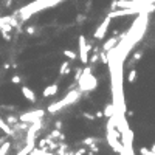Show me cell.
Listing matches in <instances>:
<instances>
[{
    "label": "cell",
    "instance_id": "6da1fadb",
    "mask_svg": "<svg viewBox=\"0 0 155 155\" xmlns=\"http://www.w3.org/2000/svg\"><path fill=\"white\" fill-rule=\"evenodd\" d=\"M81 96H82V93H81L79 90L71 88L70 92H68V95H67V96H64L62 99H59L58 103L50 104V106L47 107V112H48V113H51V115H56V113H59L61 110H64V109H65L67 106H71V104L78 103Z\"/></svg>",
    "mask_w": 155,
    "mask_h": 155
},
{
    "label": "cell",
    "instance_id": "7a4b0ae2",
    "mask_svg": "<svg viewBox=\"0 0 155 155\" xmlns=\"http://www.w3.org/2000/svg\"><path fill=\"white\" fill-rule=\"evenodd\" d=\"M98 88V78L92 75V67L82 68V75L78 79V90L81 93L84 92H93Z\"/></svg>",
    "mask_w": 155,
    "mask_h": 155
},
{
    "label": "cell",
    "instance_id": "3957f363",
    "mask_svg": "<svg viewBox=\"0 0 155 155\" xmlns=\"http://www.w3.org/2000/svg\"><path fill=\"white\" fill-rule=\"evenodd\" d=\"M45 112L43 109H39V110H33V112H23L22 115H19V121L20 123H26V124H33L37 120H42L45 116Z\"/></svg>",
    "mask_w": 155,
    "mask_h": 155
},
{
    "label": "cell",
    "instance_id": "277c9868",
    "mask_svg": "<svg viewBox=\"0 0 155 155\" xmlns=\"http://www.w3.org/2000/svg\"><path fill=\"white\" fill-rule=\"evenodd\" d=\"M78 43H79V54L78 56L81 59V64H88V53H90V50H92V45L87 43L85 36H79Z\"/></svg>",
    "mask_w": 155,
    "mask_h": 155
},
{
    "label": "cell",
    "instance_id": "5b68a950",
    "mask_svg": "<svg viewBox=\"0 0 155 155\" xmlns=\"http://www.w3.org/2000/svg\"><path fill=\"white\" fill-rule=\"evenodd\" d=\"M110 22H112V19L106 17V19L101 22V25H98V28H96L95 33H93V37H95L96 40H103V39L106 37V33H107V30H109V25H110Z\"/></svg>",
    "mask_w": 155,
    "mask_h": 155
},
{
    "label": "cell",
    "instance_id": "8992f818",
    "mask_svg": "<svg viewBox=\"0 0 155 155\" xmlns=\"http://www.w3.org/2000/svg\"><path fill=\"white\" fill-rule=\"evenodd\" d=\"M115 8H140L136 0H113L112 2V11Z\"/></svg>",
    "mask_w": 155,
    "mask_h": 155
},
{
    "label": "cell",
    "instance_id": "52a82bcc",
    "mask_svg": "<svg viewBox=\"0 0 155 155\" xmlns=\"http://www.w3.org/2000/svg\"><path fill=\"white\" fill-rule=\"evenodd\" d=\"M20 92H22L23 98L26 99V101H30L31 104H34L36 101H37V98H36V93H34V90H31L28 85H22V87H20Z\"/></svg>",
    "mask_w": 155,
    "mask_h": 155
},
{
    "label": "cell",
    "instance_id": "ba28073f",
    "mask_svg": "<svg viewBox=\"0 0 155 155\" xmlns=\"http://www.w3.org/2000/svg\"><path fill=\"white\" fill-rule=\"evenodd\" d=\"M59 92V85L58 84H50L43 88L42 92V98H51V96H56Z\"/></svg>",
    "mask_w": 155,
    "mask_h": 155
},
{
    "label": "cell",
    "instance_id": "9c48e42d",
    "mask_svg": "<svg viewBox=\"0 0 155 155\" xmlns=\"http://www.w3.org/2000/svg\"><path fill=\"white\" fill-rule=\"evenodd\" d=\"M118 45V39L116 37H109L106 42H104V45H103V51L104 53H107V51H110V50H113L115 47Z\"/></svg>",
    "mask_w": 155,
    "mask_h": 155
},
{
    "label": "cell",
    "instance_id": "30bf717a",
    "mask_svg": "<svg viewBox=\"0 0 155 155\" xmlns=\"http://www.w3.org/2000/svg\"><path fill=\"white\" fill-rule=\"evenodd\" d=\"M0 130H2L6 136H13V133H14V132H13V127H11V126H8V124H6V121L3 120L2 116H0Z\"/></svg>",
    "mask_w": 155,
    "mask_h": 155
},
{
    "label": "cell",
    "instance_id": "8fae6325",
    "mask_svg": "<svg viewBox=\"0 0 155 155\" xmlns=\"http://www.w3.org/2000/svg\"><path fill=\"white\" fill-rule=\"evenodd\" d=\"M11 149H13V141L5 140L2 144H0V155H8Z\"/></svg>",
    "mask_w": 155,
    "mask_h": 155
},
{
    "label": "cell",
    "instance_id": "7c38bea8",
    "mask_svg": "<svg viewBox=\"0 0 155 155\" xmlns=\"http://www.w3.org/2000/svg\"><path fill=\"white\" fill-rule=\"evenodd\" d=\"M113 115H115V107H113V104H107V106L104 107V110H103V116L112 118Z\"/></svg>",
    "mask_w": 155,
    "mask_h": 155
},
{
    "label": "cell",
    "instance_id": "4fadbf2b",
    "mask_svg": "<svg viewBox=\"0 0 155 155\" xmlns=\"http://www.w3.org/2000/svg\"><path fill=\"white\" fill-rule=\"evenodd\" d=\"M68 73H70V62L64 61L61 68H59V76H65V75H68Z\"/></svg>",
    "mask_w": 155,
    "mask_h": 155
},
{
    "label": "cell",
    "instance_id": "5bb4252c",
    "mask_svg": "<svg viewBox=\"0 0 155 155\" xmlns=\"http://www.w3.org/2000/svg\"><path fill=\"white\" fill-rule=\"evenodd\" d=\"M96 143H99V140L95 138V136H87V138L82 140V144H84V146H90V148H92V146H95ZM90 148H88V149H90Z\"/></svg>",
    "mask_w": 155,
    "mask_h": 155
},
{
    "label": "cell",
    "instance_id": "9a60e30c",
    "mask_svg": "<svg viewBox=\"0 0 155 155\" xmlns=\"http://www.w3.org/2000/svg\"><path fill=\"white\" fill-rule=\"evenodd\" d=\"M5 121H6V124L8 126H14V124H17V123H19V116H16V115H10V116H6L5 118Z\"/></svg>",
    "mask_w": 155,
    "mask_h": 155
},
{
    "label": "cell",
    "instance_id": "2e32d148",
    "mask_svg": "<svg viewBox=\"0 0 155 155\" xmlns=\"http://www.w3.org/2000/svg\"><path fill=\"white\" fill-rule=\"evenodd\" d=\"M62 53H64V56H65V58H68L70 61H75V59L78 58V54H76L75 51H73V50H64Z\"/></svg>",
    "mask_w": 155,
    "mask_h": 155
},
{
    "label": "cell",
    "instance_id": "e0dca14e",
    "mask_svg": "<svg viewBox=\"0 0 155 155\" xmlns=\"http://www.w3.org/2000/svg\"><path fill=\"white\" fill-rule=\"evenodd\" d=\"M135 79H136V70H135V68H132L129 73H127V81H129L130 84H133V82H135Z\"/></svg>",
    "mask_w": 155,
    "mask_h": 155
},
{
    "label": "cell",
    "instance_id": "ac0fdd59",
    "mask_svg": "<svg viewBox=\"0 0 155 155\" xmlns=\"http://www.w3.org/2000/svg\"><path fill=\"white\" fill-rule=\"evenodd\" d=\"M143 58V50H140V51H136L135 54H133V58L130 59V64H132V65H133V64H136V62H138L140 59Z\"/></svg>",
    "mask_w": 155,
    "mask_h": 155
},
{
    "label": "cell",
    "instance_id": "d6986e66",
    "mask_svg": "<svg viewBox=\"0 0 155 155\" xmlns=\"http://www.w3.org/2000/svg\"><path fill=\"white\" fill-rule=\"evenodd\" d=\"M138 152H140L141 155H155V152H152V151H151V149H148V148H143V146L138 149Z\"/></svg>",
    "mask_w": 155,
    "mask_h": 155
},
{
    "label": "cell",
    "instance_id": "ffe728a7",
    "mask_svg": "<svg viewBox=\"0 0 155 155\" xmlns=\"http://www.w3.org/2000/svg\"><path fill=\"white\" fill-rule=\"evenodd\" d=\"M11 82H13V84H20V82H22V78H20L19 75H14V76L11 78Z\"/></svg>",
    "mask_w": 155,
    "mask_h": 155
},
{
    "label": "cell",
    "instance_id": "44dd1931",
    "mask_svg": "<svg viewBox=\"0 0 155 155\" xmlns=\"http://www.w3.org/2000/svg\"><path fill=\"white\" fill-rule=\"evenodd\" d=\"M99 59V54H93V56H88V62L90 64H96Z\"/></svg>",
    "mask_w": 155,
    "mask_h": 155
},
{
    "label": "cell",
    "instance_id": "7402d4cb",
    "mask_svg": "<svg viewBox=\"0 0 155 155\" xmlns=\"http://www.w3.org/2000/svg\"><path fill=\"white\" fill-rule=\"evenodd\" d=\"M0 34H2L3 40H6V42H10V40H11V34H10V33H2V31H0Z\"/></svg>",
    "mask_w": 155,
    "mask_h": 155
},
{
    "label": "cell",
    "instance_id": "603a6c76",
    "mask_svg": "<svg viewBox=\"0 0 155 155\" xmlns=\"http://www.w3.org/2000/svg\"><path fill=\"white\" fill-rule=\"evenodd\" d=\"M81 75H82V68H76V73H75V81L78 82V79L81 78Z\"/></svg>",
    "mask_w": 155,
    "mask_h": 155
},
{
    "label": "cell",
    "instance_id": "cb8c5ba5",
    "mask_svg": "<svg viewBox=\"0 0 155 155\" xmlns=\"http://www.w3.org/2000/svg\"><path fill=\"white\" fill-rule=\"evenodd\" d=\"M26 33L33 36V34L36 33V26H31V25H30V26H26Z\"/></svg>",
    "mask_w": 155,
    "mask_h": 155
},
{
    "label": "cell",
    "instance_id": "d4e9b609",
    "mask_svg": "<svg viewBox=\"0 0 155 155\" xmlns=\"http://www.w3.org/2000/svg\"><path fill=\"white\" fill-rule=\"evenodd\" d=\"M82 116H84V118H87V120H92V121L95 120V115H92V113H87V112H84V113H82Z\"/></svg>",
    "mask_w": 155,
    "mask_h": 155
},
{
    "label": "cell",
    "instance_id": "484cf974",
    "mask_svg": "<svg viewBox=\"0 0 155 155\" xmlns=\"http://www.w3.org/2000/svg\"><path fill=\"white\" fill-rule=\"evenodd\" d=\"M85 152H87V149H78L75 152V155H85Z\"/></svg>",
    "mask_w": 155,
    "mask_h": 155
},
{
    "label": "cell",
    "instance_id": "4316f807",
    "mask_svg": "<svg viewBox=\"0 0 155 155\" xmlns=\"http://www.w3.org/2000/svg\"><path fill=\"white\" fill-rule=\"evenodd\" d=\"M61 127H62V123H61V121H58V123H54V129H58V130H61Z\"/></svg>",
    "mask_w": 155,
    "mask_h": 155
},
{
    "label": "cell",
    "instance_id": "83f0119b",
    "mask_svg": "<svg viewBox=\"0 0 155 155\" xmlns=\"http://www.w3.org/2000/svg\"><path fill=\"white\" fill-rule=\"evenodd\" d=\"M5 140H6V136H2V138H0V144H2V143H3Z\"/></svg>",
    "mask_w": 155,
    "mask_h": 155
},
{
    "label": "cell",
    "instance_id": "f1b7e54d",
    "mask_svg": "<svg viewBox=\"0 0 155 155\" xmlns=\"http://www.w3.org/2000/svg\"><path fill=\"white\" fill-rule=\"evenodd\" d=\"M151 151H152V152H155V143L152 144V148H151Z\"/></svg>",
    "mask_w": 155,
    "mask_h": 155
},
{
    "label": "cell",
    "instance_id": "f546056e",
    "mask_svg": "<svg viewBox=\"0 0 155 155\" xmlns=\"http://www.w3.org/2000/svg\"><path fill=\"white\" fill-rule=\"evenodd\" d=\"M61 2H64V0H56V3H61Z\"/></svg>",
    "mask_w": 155,
    "mask_h": 155
},
{
    "label": "cell",
    "instance_id": "4dcf8cb0",
    "mask_svg": "<svg viewBox=\"0 0 155 155\" xmlns=\"http://www.w3.org/2000/svg\"><path fill=\"white\" fill-rule=\"evenodd\" d=\"M88 155H95V154H93V152H90V154H88Z\"/></svg>",
    "mask_w": 155,
    "mask_h": 155
}]
</instances>
